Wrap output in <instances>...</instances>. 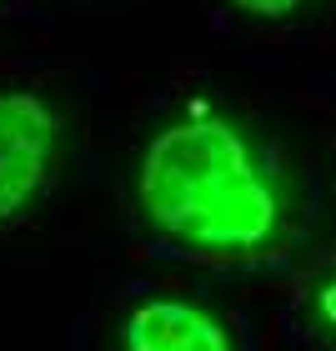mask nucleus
Listing matches in <instances>:
<instances>
[{"label":"nucleus","instance_id":"1","mask_svg":"<svg viewBox=\"0 0 336 351\" xmlns=\"http://www.w3.org/2000/svg\"><path fill=\"white\" fill-rule=\"evenodd\" d=\"M131 196L151 236L186 256L261 261L296 231V181L241 116L196 106L136 156Z\"/></svg>","mask_w":336,"mask_h":351},{"label":"nucleus","instance_id":"2","mask_svg":"<svg viewBox=\"0 0 336 351\" xmlns=\"http://www.w3.org/2000/svg\"><path fill=\"white\" fill-rule=\"evenodd\" d=\"M66 121L40 90H0V231L25 221L51 191Z\"/></svg>","mask_w":336,"mask_h":351},{"label":"nucleus","instance_id":"3","mask_svg":"<svg viewBox=\"0 0 336 351\" xmlns=\"http://www.w3.org/2000/svg\"><path fill=\"white\" fill-rule=\"evenodd\" d=\"M116 351H241L231 322L196 296L156 291L121 311Z\"/></svg>","mask_w":336,"mask_h":351},{"label":"nucleus","instance_id":"4","mask_svg":"<svg viewBox=\"0 0 336 351\" xmlns=\"http://www.w3.org/2000/svg\"><path fill=\"white\" fill-rule=\"evenodd\" d=\"M307 316H311V326L322 331V337L336 341V266H326L322 276H316L311 296H307Z\"/></svg>","mask_w":336,"mask_h":351},{"label":"nucleus","instance_id":"5","mask_svg":"<svg viewBox=\"0 0 336 351\" xmlns=\"http://www.w3.org/2000/svg\"><path fill=\"white\" fill-rule=\"evenodd\" d=\"M226 5L251 15V21H286V15L301 10V0H226Z\"/></svg>","mask_w":336,"mask_h":351}]
</instances>
